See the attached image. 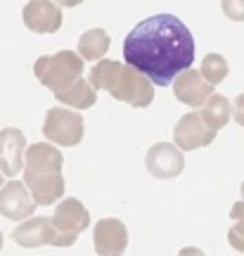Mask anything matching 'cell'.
Instances as JSON below:
<instances>
[{"label":"cell","instance_id":"d6986e66","mask_svg":"<svg viewBox=\"0 0 244 256\" xmlns=\"http://www.w3.org/2000/svg\"><path fill=\"white\" fill-rule=\"evenodd\" d=\"M230 218L235 220V226L228 230V242L232 249L244 254V202H237L230 209Z\"/></svg>","mask_w":244,"mask_h":256},{"label":"cell","instance_id":"5bb4252c","mask_svg":"<svg viewBox=\"0 0 244 256\" xmlns=\"http://www.w3.org/2000/svg\"><path fill=\"white\" fill-rule=\"evenodd\" d=\"M54 238L57 235H54L52 220L48 216H28L12 232V240L24 249H36V247H46V244L54 247Z\"/></svg>","mask_w":244,"mask_h":256},{"label":"cell","instance_id":"9c48e42d","mask_svg":"<svg viewBox=\"0 0 244 256\" xmlns=\"http://www.w3.org/2000/svg\"><path fill=\"white\" fill-rule=\"evenodd\" d=\"M24 26L31 34H57L62 28V10L52 0H31L22 10Z\"/></svg>","mask_w":244,"mask_h":256},{"label":"cell","instance_id":"9a60e30c","mask_svg":"<svg viewBox=\"0 0 244 256\" xmlns=\"http://www.w3.org/2000/svg\"><path fill=\"white\" fill-rule=\"evenodd\" d=\"M54 98H57V102H62V104L72 107V110H88V107H92L98 102V90L81 76L78 81L72 83L66 90L57 92Z\"/></svg>","mask_w":244,"mask_h":256},{"label":"cell","instance_id":"603a6c76","mask_svg":"<svg viewBox=\"0 0 244 256\" xmlns=\"http://www.w3.org/2000/svg\"><path fill=\"white\" fill-rule=\"evenodd\" d=\"M86 0H54V5L57 8H76V5H81Z\"/></svg>","mask_w":244,"mask_h":256},{"label":"cell","instance_id":"cb8c5ba5","mask_svg":"<svg viewBox=\"0 0 244 256\" xmlns=\"http://www.w3.org/2000/svg\"><path fill=\"white\" fill-rule=\"evenodd\" d=\"M2 242H5V238H2V232H0V249H2Z\"/></svg>","mask_w":244,"mask_h":256},{"label":"cell","instance_id":"7a4b0ae2","mask_svg":"<svg viewBox=\"0 0 244 256\" xmlns=\"http://www.w3.org/2000/svg\"><path fill=\"white\" fill-rule=\"evenodd\" d=\"M64 156L50 142H34L24 150V185L36 206H50L62 200Z\"/></svg>","mask_w":244,"mask_h":256},{"label":"cell","instance_id":"6da1fadb","mask_svg":"<svg viewBox=\"0 0 244 256\" xmlns=\"http://www.w3.org/2000/svg\"><path fill=\"white\" fill-rule=\"evenodd\" d=\"M126 64L147 76L152 86H171L194 62V38L173 14H154L138 24L124 40Z\"/></svg>","mask_w":244,"mask_h":256},{"label":"cell","instance_id":"7402d4cb","mask_svg":"<svg viewBox=\"0 0 244 256\" xmlns=\"http://www.w3.org/2000/svg\"><path fill=\"white\" fill-rule=\"evenodd\" d=\"M178 256H204V252H202V249H197V247H185V249H180V252H178Z\"/></svg>","mask_w":244,"mask_h":256},{"label":"cell","instance_id":"4fadbf2b","mask_svg":"<svg viewBox=\"0 0 244 256\" xmlns=\"http://www.w3.org/2000/svg\"><path fill=\"white\" fill-rule=\"evenodd\" d=\"M171 86H173V95H176L182 104L194 107V110H199V107L208 100V95L214 92V86L204 81L202 74L194 72V69L180 72L176 78H173Z\"/></svg>","mask_w":244,"mask_h":256},{"label":"cell","instance_id":"e0dca14e","mask_svg":"<svg viewBox=\"0 0 244 256\" xmlns=\"http://www.w3.org/2000/svg\"><path fill=\"white\" fill-rule=\"evenodd\" d=\"M109 36L104 28H88L81 38H78V57L83 62H98L104 57V52L109 50Z\"/></svg>","mask_w":244,"mask_h":256},{"label":"cell","instance_id":"52a82bcc","mask_svg":"<svg viewBox=\"0 0 244 256\" xmlns=\"http://www.w3.org/2000/svg\"><path fill=\"white\" fill-rule=\"evenodd\" d=\"M214 138H216V130L204 121V116L199 112H190V114L180 116V121L173 128V140H176V147L180 152L206 147L214 142Z\"/></svg>","mask_w":244,"mask_h":256},{"label":"cell","instance_id":"5b68a950","mask_svg":"<svg viewBox=\"0 0 244 256\" xmlns=\"http://www.w3.org/2000/svg\"><path fill=\"white\" fill-rule=\"evenodd\" d=\"M52 228H54V247H72L76 238L90 223V214L76 197H66L54 206L52 214Z\"/></svg>","mask_w":244,"mask_h":256},{"label":"cell","instance_id":"8992f818","mask_svg":"<svg viewBox=\"0 0 244 256\" xmlns=\"http://www.w3.org/2000/svg\"><path fill=\"white\" fill-rule=\"evenodd\" d=\"M83 116L78 112L52 107L43 121V136L60 147H76L83 140Z\"/></svg>","mask_w":244,"mask_h":256},{"label":"cell","instance_id":"ac0fdd59","mask_svg":"<svg viewBox=\"0 0 244 256\" xmlns=\"http://www.w3.org/2000/svg\"><path fill=\"white\" fill-rule=\"evenodd\" d=\"M228 60L223 55H216V52H211V55H206L204 60H202V69H199V74H202V78L206 83H211V86H218V83L223 81L228 76Z\"/></svg>","mask_w":244,"mask_h":256},{"label":"cell","instance_id":"8fae6325","mask_svg":"<svg viewBox=\"0 0 244 256\" xmlns=\"http://www.w3.org/2000/svg\"><path fill=\"white\" fill-rule=\"evenodd\" d=\"M92 244L98 256H121L128 247V230L118 218H102L95 223Z\"/></svg>","mask_w":244,"mask_h":256},{"label":"cell","instance_id":"44dd1931","mask_svg":"<svg viewBox=\"0 0 244 256\" xmlns=\"http://www.w3.org/2000/svg\"><path fill=\"white\" fill-rule=\"evenodd\" d=\"M232 119L237 121V126L244 128V92L237 95V100L232 102Z\"/></svg>","mask_w":244,"mask_h":256},{"label":"cell","instance_id":"ffe728a7","mask_svg":"<svg viewBox=\"0 0 244 256\" xmlns=\"http://www.w3.org/2000/svg\"><path fill=\"white\" fill-rule=\"evenodd\" d=\"M223 12L232 22H244V0H220Z\"/></svg>","mask_w":244,"mask_h":256},{"label":"cell","instance_id":"2e32d148","mask_svg":"<svg viewBox=\"0 0 244 256\" xmlns=\"http://www.w3.org/2000/svg\"><path fill=\"white\" fill-rule=\"evenodd\" d=\"M199 114H202L204 121H206L208 126L218 133L220 128L228 126V121H230V116H232V104H230V100H228L226 95H216V92H211V95H208V100L202 104Z\"/></svg>","mask_w":244,"mask_h":256},{"label":"cell","instance_id":"d4e9b609","mask_svg":"<svg viewBox=\"0 0 244 256\" xmlns=\"http://www.w3.org/2000/svg\"><path fill=\"white\" fill-rule=\"evenodd\" d=\"M242 202H244V183H242Z\"/></svg>","mask_w":244,"mask_h":256},{"label":"cell","instance_id":"7c38bea8","mask_svg":"<svg viewBox=\"0 0 244 256\" xmlns=\"http://www.w3.org/2000/svg\"><path fill=\"white\" fill-rule=\"evenodd\" d=\"M24 150L26 138L19 128H2L0 130V174L14 178L24 168Z\"/></svg>","mask_w":244,"mask_h":256},{"label":"cell","instance_id":"3957f363","mask_svg":"<svg viewBox=\"0 0 244 256\" xmlns=\"http://www.w3.org/2000/svg\"><path fill=\"white\" fill-rule=\"evenodd\" d=\"M95 90H107L114 100L126 102L136 110H145L154 102L152 81L136 72L133 66L114 60H102L90 69V81Z\"/></svg>","mask_w":244,"mask_h":256},{"label":"cell","instance_id":"ba28073f","mask_svg":"<svg viewBox=\"0 0 244 256\" xmlns=\"http://www.w3.org/2000/svg\"><path fill=\"white\" fill-rule=\"evenodd\" d=\"M145 166L154 178L171 180V178H178L182 174L185 159H182V152L176 145H171V142H156V145H152L147 150Z\"/></svg>","mask_w":244,"mask_h":256},{"label":"cell","instance_id":"30bf717a","mask_svg":"<svg viewBox=\"0 0 244 256\" xmlns=\"http://www.w3.org/2000/svg\"><path fill=\"white\" fill-rule=\"evenodd\" d=\"M36 211V202L28 194L26 185L19 180H10L2 183L0 188V216H5L10 220H24L28 216H34Z\"/></svg>","mask_w":244,"mask_h":256},{"label":"cell","instance_id":"277c9868","mask_svg":"<svg viewBox=\"0 0 244 256\" xmlns=\"http://www.w3.org/2000/svg\"><path fill=\"white\" fill-rule=\"evenodd\" d=\"M83 69H86L83 60L72 50H60L54 55H43L34 64L36 78L54 95L66 90L72 83L78 81L83 76Z\"/></svg>","mask_w":244,"mask_h":256},{"label":"cell","instance_id":"484cf974","mask_svg":"<svg viewBox=\"0 0 244 256\" xmlns=\"http://www.w3.org/2000/svg\"><path fill=\"white\" fill-rule=\"evenodd\" d=\"M0 188H2V174H0Z\"/></svg>","mask_w":244,"mask_h":256}]
</instances>
